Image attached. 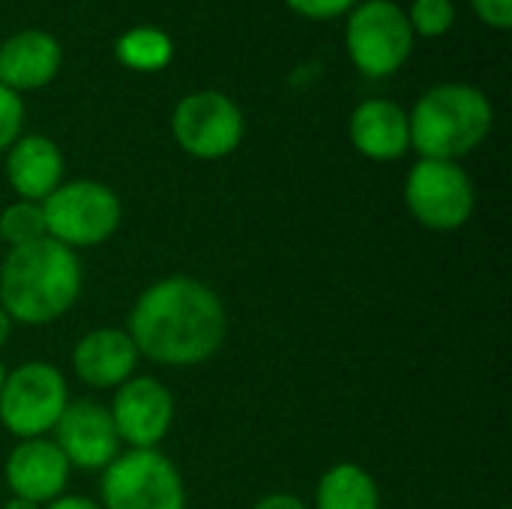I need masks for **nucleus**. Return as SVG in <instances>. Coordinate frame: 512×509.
<instances>
[{"mask_svg":"<svg viewBox=\"0 0 512 509\" xmlns=\"http://www.w3.org/2000/svg\"><path fill=\"white\" fill-rule=\"evenodd\" d=\"M252 509H309L300 498H294V495H267V498H261L258 504Z\"/></svg>","mask_w":512,"mask_h":509,"instance_id":"nucleus-24","label":"nucleus"},{"mask_svg":"<svg viewBox=\"0 0 512 509\" xmlns=\"http://www.w3.org/2000/svg\"><path fill=\"white\" fill-rule=\"evenodd\" d=\"M414 39L405 9L393 0H363L348 12L345 48L366 78L396 75L408 63Z\"/></svg>","mask_w":512,"mask_h":509,"instance_id":"nucleus-5","label":"nucleus"},{"mask_svg":"<svg viewBox=\"0 0 512 509\" xmlns=\"http://www.w3.org/2000/svg\"><path fill=\"white\" fill-rule=\"evenodd\" d=\"M45 509H102L96 501H90V498H78V495H60V498H54L51 504Z\"/></svg>","mask_w":512,"mask_h":509,"instance_id":"nucleus-25","label":"nucleus"},{"mask_svg":"<svg viewBox=\"0 0 512 509\" xmlns=\"http://www.w3.org/2000/svg\"><path fill=\"white\" fill-rule=\"evenodd\" d=\"M0 509H42V507H36V504H30V501H21V498H12V501H6Z\"/></svg>","mask_w":512,"mask_h":509,"instance_id":"nucleus-27","label":"nucleus"},{"mask_svg":"<svg viewBox=\"0 0 512 509\" xmlns=\"http://www.w3.org/2000/svg\"><path fill=\"white\" fill-rule=\"evenodd\" d=\"M3 378H6V372H3V366H0V387H3Z\"/></svg>","mask_w":512,"mask_h":509,"instance_id":"nucleus-28","label":"nucleus"},{"mask_svg":"<svg viewBox=\"0 0 512 509\" xmlns=\"http://www.w3.org/2000/svg\"><path fill=\"white\" fill-rule=\"evenodd\" d=\"M138 357L141 354L126 330L102 327V330H90L75 345L72 369L93 390H117L132 378Z\"/></svg>","mask_w":512,"mask_h":509,"instance_id":"nucleus-14","label":"nucleus"},{"mask_svg":"<svg viewBox=\"0 0 512 509\" xmlns=\"http://www.w3.org/2000/svg\"><path fill=\"white\" fill-rule=\"evenodd\" d=\"M24 129V99L0 84V153L9 150Z\"/></svg>","mask_w":512,"mask_h":509,"instance_id":"nucleus-21","label":"nucleus"},{"mask_svg":"<svg viewBox=\"0 0 512 509\" xmlns=\"http://www.w3.org/2000/svg\"><path fill=\"white\" fill-rule=\"evenodd\" d=\"M171 135L183 153L213 162L240 147L246 117L231 96L219 90H195L177 102L171 114Z\"/></svg>","mask_w":512,"mask_h":509,"instance_id":"nucleus-7","label":"nucleus"},{"mask_svg":"<svg viewBox=\"0 0 512 509\" xmlns=\"http://www.w3.org/2000/svg\"><path fill=\"white\" fill-rule=\"evenodd\" d=\"M225 306L213 288L189 276L150 285L129 315V336L138 354L159 366L207 363L225 342Z\"/></svg>","mask_w":512,"mask_h":509,"instance_id":"nucleus-1","label":"nucleus"},{"mask_svg":"<svg viewBox=\"0 0 512 509\" xmlns=\"http://www.w3.org/2000/svg\"><path fill=\"white\" fill-rule=\"evenodd\" d=\"M351 144L360 156L375 162L402 159L411 150V126L408 111L393 99H366L351 111L348 120Z\"/></svg>","mask_w":512,"mask_h":509,"instance_id":"nucleus-15","label":"nucleus"},{"mask_svg":"<svg viewBox=\"0 0 512 509\" xmlns=\"http://www.w3.org/2000/svg\"><path fill=\"white\" fill-rule=\"evenodd\" d=\"M48 237L45 231V216H42V204L33 201H15L0 213V240L9 243V249L27 246Z\"/></svg>","mask_w":512,"mask_h":509,"instance_id":"nucleus-19","label":"nucleus"},{"mask_svg":"<svg viewBox=\"0 0 512 509\" xmlns=\"http://www.w3.org/2000/svg\"><path fill=\"white\" fill-rule=\"evenodd\" d=\"M108 411L120 444L126 441L132 450H156L174 423V399L156 378H129L120 384Z\"/></svg>","mask_w":512,"mask_h":509,"instance_id":"nucleus-10","label":"nucleus"},{"mask_svg":"<svg viewBox=\"0 0 512 509\" xmlns=\"http://www.w3.org/2000/svg\"><path fill=\"white\" fill-rule=\"evenodd\" d=\"M405 15H408L414 36L441 39L456 24V3L453 0H414Z\"/></svg>","mask_w":512,"mask_h":509,"instance_id":"nucleus-20","label":"nucleus"},{"mask_svg":"<svg viewBox=\"0 0 512 509\" xmlns=\"http://www.w3.org/2000/svg\"><path fill=\"white\" fill-rule=\"evenodd\" d=\"M102 504L105 509H186V489L159 450H129L105 468Z\"/></svg>","mask_w":512,"mask_h":509,"instance_id":"nucleus-8","label":"nucleus"},{"mask_svg":"<svg viewBox=\"0 0 512 509\" xmlns=\"http://www.w3.org/2000/svg\"><path fill=\"white\" fill-rule=\"evenodd\" d=\"M291 12L309 18V21H333L348 15L360 0H285Z\"/></svg>","mask_w":512,"mask_h":509,"instance_id":"nucleus-22","label":"nucleus"},{"mask_svg":"<svg viewBox=\"0 0 512 509\" xmlns=\"http://www.w3.org/2000/svg\"><path fill=\"white\" fill-rule=\"evenodd\" d=\"M54 444L69 468L99 471L120 456V438L111 411L99 402H69L54 426Z\"/></svg>","mask_w":512,"mask_h":509,"instance_id":"nucleus-11","label":"nucleus"},{"mask_svg":"<svg viewBox=\"0 0 512 509\" xmlns=\"http://www.w3.org/2000/svg\"><path fill=\"white\" fill-rule=\"evenodd\" d=\"M81 294V267L72 249L42 237L9 249L0 267V309L18 324H51L63 318Z\"/></svg>","mask_w":512,"mask_h":509,"instance_id":"nucleus-2","label":"nucleus"},{"mask_svg":"<svg viewBox=\"0 0 512 509\" xmlns=\"http://www.w3.org/2000/svg\"><path fill=\"white\" fill-rule=\"evenodd\" d=\"M405 204L423 228L456 231L471 219L477 192L459 162L420 159L408 171Z\"/></svg>","mask_w":512,"mask_h":509,"instance_id":"nucleus-9","label":"nucleus"},{"mask_svg":"<svg viewBox=\"0 0 512 509\" xmlns=\"http://www.w3.org/2000/svg\"><path fill=\"white\" fill-rule=\"evenodd\" d=\"M66 405V378L51 363H24L3 378L0 423L21 441L54 432Z\"/></svg>","mask_w":512,"mask_h":509,"instance_id":"nucleus-6","label":"nucleus"},{"mask_svg":"<svg viewBox=\"0 0 512 509\" xmlns=\"http://www.w3.org/2000/svg\"><path fill=\"white\" fill-rule=\"evenodd\" d=\"M6 153V177L21 201L42 204L63 183V153L48 135H21Z\"/></svg>","mask_w":512,"mask_h":509,"instance_id":"nucleus-16","label":"nucleus"},{"mask_svg":"<svg viewBox=\"0 0 512 509\" xmlns=\"http://www.w3.org/2000/svg\"><path fill=\"white\" fill-rule=\"evenodd\" d=\"M63 66V48L54 33L27 27L0 42V84L21 93L48 87Z\"/></svg>","mask_w":512,"mask_h":509,"instance_id":"nucleus-12","label":"nucleus"},{"mask_svg":"<svg viewBox=\"0 0 512 509\" xmlns=\"http://www.w3.org/2000/svg\"><path fill=\"white\" fill-rule=\"evenodd\" d=\"M411 147L423 159L456 162L474 153L495 126L489 96L465 81H444L429 87L408 114Z\"/></svg>","mask_w":512,"mask_h":509,"instance_id":"nucleus-3","label":"nucleus"},{"mask_svg":"<svg viewBox=\"0 0 512 509\" xmlns=\"http://www.w3.org/2000/svg\"><path fill=\"white\" fill-rule=\"evenodd\" d=\"M474 15L495 27V30H507L512 24V0H471Z\"/></svg>","mask_w":512,"mask_h":509,"instance_id":"nucleus-23","label":"nucleus"},{"mask_svg":"<svg viewBox=\"0 0 512 509\" xmlns=\"http://www.w3.org/2000/svg\"><path fill=\"white\" fill-rule=\"evenodd\" d=\"M315 509H381V495L369 471L342 462L321 477Z\"/></svg>","mask_w":512,"mask_h":509,"instance_id":"nucleus-17","label":"nucleus"},{"mask_svg":"<svg viewBox=\"0 0 512 509\" xmlns=\"http://www.w3.org/2000/svg\"><path fill=\"white\" fill-rule=\"evenodd\" d=\"M9 333H12V321H9V315L0 309V348L9 342Z\"/></svg>","mask_w":512,"mask_h":509,"instance_id":"nucleus-26","label":"nucleus"},{"mask_svg":"<svg viewBox=\"0 0 512 509\" xmlns=\"http://www.w3.org/2000/svg\"><path fill=\"white\" fill-rule=\"evenodd\" d=\"M114 57L132 72H162L174 60V39L162 27L138 24L117 36Z\"/></svg>","mask_w":512,"mask_h":509,"instance_id":"nucleus-18","label":"nucleus"},{"mask_svg":"<svg viewBox=\"0 0 512 509\" xmlns=\"http://www.w3.org/2000/svg\"><path fill=\"white\" fill-rule=\"evenodd\" d=\"M6 483L15 498L30 504H51L69 483V462L54 441L30 438L21 441L6 462Z\"/></svg>","mask_w":512,"mask_h":509,"instance_id":"nucleus-13","label":"nucleus"},{"mask_svg":"<svg viewBox=\"0 0 512 509\" xmlns=\"http://www.w3.org/2000/svg\"><path fill=\"white\" fill-rule=\"evenodd\" d=\"M42 216L48 237L75 252L105 243L117 231L123 207L111 186L99 180H72L60 183L42 201Z\"/></svg>","mask_w":512,"mask_h":509,"instance_id":"nucleus-4","label":"nucleus"}]
</instances>
